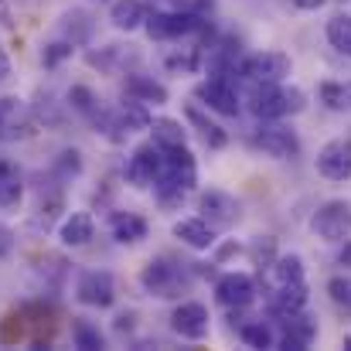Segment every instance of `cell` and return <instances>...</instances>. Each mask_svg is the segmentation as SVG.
<instances>
[{
    "instance_id": "obj_1",
    "label": "cell",
    "mask_w": 351,
    "mask_h": 351,
    "mask_svg": "<svg viewBox=\"0 0 351 351\" xmlns=\"http://www.w3.org/2000/svg\"><path fill=\"white\" fill-rule=\"evenodd\" d=\"M198 184V164H195V154L188 150V143L181 147H167L164 150V164H160V174L154 181V191H157V202L164 208H178L191 188Z\"/></svg>"
},
{
    "instance_id": "obj_2",
    "label": "cell",
    "mask_w": 351,
    "mask_h": 351,
    "mask_svg": "<svg viewBox=\"0 0 351 351\" xmlns=\"http://www.w3.org/2000/svg\"><path fill=\"white\" fill-rule=\"evenodd\" d=\"M307 106V93L297 89V86H283V82H273V86H249V110L256 119H287L304 113Z\"/></svg>"
},
{
    "instance_id": "obj_3",
    "label": "cell",
    "mask_w": 351,
    "mask_h": 351,
    "mask_svg": "<svg viewBox=\"0 0 351 351\" xmlns=\"http://www.w3.org/2000/svg\"><path fill=\"white\" fill-rule=\"evenodd\" d=\"M140 283H143V290H147L150 297L174 300V297H181V293L191 287V273H188L184 263H174V259H167V256H157V259H150V263L143 266Z\"/></svg>"
},
{
    "instance_id": "obj_4",
    "label": "cell",
    "mask_w": 351,
    "mask_h": 351,
    "mask_svg": "<svg viewBox=\"0 0 351 351\" xmlns=\"http://www.w3.org/2000/svg\"><path fill=\"white\" fill-rule=\"evenodd\" d=\"M293 72V62L290 55L283 51H256L249 58L239 62L235 75L245 82V86H273V82H287Z\"/></svg>"
},
{
    "instance_id": "obj_5",
    "label": "cell",
    "mask_w": 351,
    "mask_h": 351,
    "mask_svg": "<svg viewBox=\"0 0 351 351\" xmlns=\"http://www.w3.org/2000/svg\"><path fill=\"white\" fill-rule=\"evenodd\" d=\"M252 147L263 150L273 160H290V157L300 154V136L276 119H259V126L252 133Z\"/></svg>"
},
{
    "instance_id": "obj_6",
    "label": "cell",
    "mask_w": 351,
    "mask_h": 351,
    "mask_svg": "<svg viewBox=\"0 0 351 351\" xmlns=\"http://www.w3.org/2000/svg\"><path fill=\"white\" fill-rule=\"evenodd\" d=\"M311 232L324 242H345L351 239V202L331 198L311 215Z\"/></svg>"
},
{
    "instance_id": "obj_7",
    "label": "cell",
    "mask_w": 351,
    "mask_h": 351,
    "mask_svg": "<svg viewBox=\"0 0 351 351\" xmlns=\"http://www.w3.org/2000/svg\"><path fill=\"white\" fill-rule=\"evenodd\" d=\"M202 27V17L191 10H154L143 17V31L150 41H174Z\"/></svg>"
},
{
    "instance_id": "obj_8",
    "label": "cell",
    "mask_w": 351,
    "mask_h": 351,
    "mask_svg": "<svg viewBox=\"0 0 351 351\" xmlns=\"http://www.w3.org/2000/svg\"><path fill=\"white\" fill-rule=\"evenodd\" d=\"M198 212H202V219H205L215 232H219V229H232L235 222H239V215H242L239 202H235L229 191H219V188L202 191V198H198Z\"/></svg>"
},
{
    "instance_id": "obj_9",
    "label": "cell",
    "mask_w": 351,
    "mask_h": 351,
    "mask_svg": "<svg viewBox=\"0 0 351 351\" xmlns=\"http://www.w3.org/2000/svg\"><path fill=\"white\" fill-rule=\"evenodd\" d=\"M160 164H164V150L157 143H140L130 154V160H126V171H123L126 174V184L150 188L157 181V174H160Z\"/></svg>"
},
{
    "instance_id": "obj_10",
    "label": "cell",
    "mask_w": 351,
    "mask_h": 351,
    "mask_svg": "<svg viewBox=\"0 0 351 351\" xmlns=\"http://www.w3.org/2000/svg\"><path fill=\"white\" fill-rule=\"evenodd\" d=\"M75 297H79V304H86V307L106 311V307H113V300H117V283H113V276H110L106 269H86V273L79 276V283H75Z\"/></svg>"
},
{
    "instance_id": "obj_11",
    "label": "cell",
    "mask_w": 351,
    "mask_h": 351,
    "mask_svg": "<svg viewBox=\"0 0 351 351\" xmlns=\"http://www.w3.org/2000/svg\"><path fill=\"white\" fill-rule=\"evenodd\" d=\"M171 328H174L181 338H188V341H205L208 331H212L208 307L198 304V300H184V304H178L174 314H171Z\"/></svg>"
},
{
    "instance_id": "obj_12",
    "label": "cell",
    "mask_w": 351,
    "mask_h": 351,
    "mask_svg": "<svg viewBox=\"0 0 351 351\" xmlns=\"http://www.w3.org/2000/svg\"><path fill=\"white\" fill-rule=\"evenodd\" d=\"M317 174L328 178V181H348L351 178V136H338V140H328L321 150H317Z\"/></svg>"
},
{
    "instance_id": "obj_13",
    "label": "cell",
    "mask_w": 351,
    "mask_h": 351,
    "mask_svg": "<svg viewBox=\"0 0 351 351\" xmlns=\"http://www.w3.org/2000/svg\"><path fill=\"white\" fill-rule=\"evenodd\" d=\"M195 96L208 106V110H215L219 117H239V89H235L232 79H219V75H212V79H205L198 89H195Z\"/></svg>"
},
{
    "instance_id": "obj_14",
    "label": "cell",
    "mask_w": 351,
    "mask_h": 351,
    "mask_svg": "<svg viewBox=\"0 0 351 351\" xmlns=\"http://www.w3.org/2000/svg\"><path fill=\"white\" fill-rule=\"evenodd\" d=\"M256 280L249 276V273H226V276H219V283H215V297H219V304H226V307H232V311H242V307H249L252 300H256Z\"/></svg>"
},
{
    "instance_id": "obj_15",
    "label": "cell",
    "mask_w": 351,
    "mask_h": 351,
    "mask_svg": "<svg viewBox=\"0 0 351 351\" xmlns=\"http://www.w3.org/2000/svg\"><path fill=\"white\" fill-rule=\"evenodd\" d=\"M280 321H283V335L276 338L280 348L304 351L314 345V338H317V321H314V317H307L304 311H297V314H287V317H280Z\"/></svg>"
},
{
    "instance_id": "obj_16",
    "label": "cell",
    "mask_w": 351,
    "mask_h": 351,
    "mask_svg": "<svg viewBox=\"0 0 351 351\" xmlns=\"http://www.w3.org/2000/svg\"><path fill=\"white\" fill-rule=\"evenodd\" d=\"M259 273H263V287H266V293H269V290H280V287H287V283H300V280H304V259H300L297 252H290V256H273Z\"/></svg>"
},
{
    "instance_id": "obj_17",
    "label": "cell",
    "mask_w": 351,
    "mask_h": 351,
    "mask_svg": "<svg viewBox=\"0 0 351 351\" xmlns=\"http://www.w3.org/2000/svg\"><path fill=\"white\" fill-rule=\"evenodd\" d=\"M34 133V117L21 106V99H0V136L3 140H24Z\"/></svg>"
},
{
    "instance_id": "obj_18",
    "label": "cell",
    "mask_w": 351,
    "mask_h": 351,
    "mask_svg": "<svg viewBox=\"0 0 351 351\" xmlns=\"http://www.w3.org/2000/svg\"><path fill=\"white\" fill-rule=\"evenodd\" d=\"M174 239H181L195 252H208L215 245V229L202 215L198 219H181V222H174Z\"/></svg>"
},
{
    "instance_id": "obj_19",
    "label": "cell",
    "mask_w": 351,
    "mask_h": 351,
    "mask_svg": "<svg viewBox=\"0 0 351 351\" xmlns=\"http://www.w3.org/2000/svg\"><path fill=\"white\" fill-rule=\"evenodd\" d=\"M307 307V280L300 283H287L280 290H269V311L276 317H287V314H297Z\"/></svg>"
},
{
    "instance_id": "obj_20",
    "label": "cell",
    "mask_w": 351,
    "mask_h": 351,
    "mask_svg": "<svg viewBox=\"0 0 351 351\" xmlns=\"http://www.w3.org/2000/svg\"><path fill=\"white\" fill-rule=\"evenodd\" d=\"M96 235V222H93V215L89 212H72L62 226H58V239L65 242V245H86L89 239Z\"/></svg>"
},
{
    "instance_id": "obj_21",
    "label": "cell",
    "mask_w": 351,
    "mask_h": 351,
    "mask_svg": "<svg viewBox=\"0 0 351 351\" xmlns=\"http://www.w3.org/2000/svg\"><path fill=\"white\" fill-rule=\"evenodd\" d=\"M126 93H130L133 99H140L143 106H147V103H154V106H164V103H167V86H160V82L150 79V75L130 72V75H126Z\"/></svg>"
},
{
    "instance_id": "obj_22",
    "label": "cell",
    "mask_w": 351,
    "mask_h": 351,
    "mask_svg": "<svg viewBox=\"0 0 351 351\" xmlns=\"http://www.w3.org/2000/svg\"><path fill=\"white\" fill-rule=\"evenodd\" d=\"M62 31H65V41H72V45H89V41H93V31H96V21H93L86 10L72 7V10L62 14Z\"/></svg>"
},
{
    "instance_id": "obj_23",
    "label": "cell",
    "mask_w": 351,
    "mask_h": 351,
    "mask_svg": "<svg viewBox=\"0 0 351 351\" xmlns=\"http://www.w3.org/2000/svg\"><path fill=\"white\" fill-rule=\"evenodd\" d=\"M143 17H147L143 0H113V7H110V21H113L117 31H136V27H143Z\"/></svg>"
},
{
    "instance_id": "obj_24",
    "label": "cell",
    "mask_w": 351,
    "mask_h": 351,
    "mask_svg": "<svg viewBox=\"0 0 351 351\" xmlns=\"http://www.w3.org/2000/svg\"><path fill=\"white\" fill-rule=\"evenodd\" d=\"M188 123H191V126H195V130L202 133V140H205V143H208L212 150H222V147L229 143V133H226V130H222V126H219L215 119L205 117V113H202L198 106H188Z\"/></svg>"
},
{
    "instance_id": "obj_25",
    "label": "cell",
    "mask_w": 351,
    "mask_h": 351,
    "mask_svg": "<svg viewBox=\"0 0 351 351\" xmlns=\"http://www.w3.org/2000/svg\"><path fill=\"white\" fill-rule=\"evenodd\" d=\"M21 198H24L21 171H17L10 160H0V205H3V208H14Z\"/></svg>"
},
{
    "instance_id": "obj_26",
    "label": "cell",
    "mask_w": 351,
    "mask_h": 351,
    "mask_svg": "<svg viewBox=\"0 0 351 351\" xmlns=\"http://www.w3.org/2000/svg\"><path fill=\"white\" fill-rule=\"evenodd\" d=\"M113 239L119 245H133V242L147 239V222L133 212H119V215H113Z\"/></svg>"
},
{
    "instance_id": "obj_27",
    "label": "cell",
    "mask_w": 351,
    "mask_h": 351,
    "mask_svg": "<svg viewBox=\"0 0 351 351\" xmlns=\"http://www.w3.org/2000/svg\"><path fill=\"white\" fill-rule=\"evenodd\" d=\"M150 130H154V143L160 147V150H167V147H181V143H188V130L178 123V119H154L150 123Z\"/></svg>"
},
{
    "instance_id": "obj_28",
    "label": "cell",
    "mask_w": 351,
    "mask_h": 351,
    "mask_svg": "<svg viewBox=\"0 0 351 351\" xmlns=\"http://www.w3.org/2000/svg\"><path fill=\"white\" fill-rule=\"evenodd\" d=\"M317 96L331 113H351V82H321Z\"/></svg>"
},
{
    "instance_id": "obj_29",
    "label": "cell",
    "mask_w": 351,
    "mask_h": 351,
    "mask_svg": "<svg viewBox=\"0 0 351 351\" xmlns=\"http://www.w3.org/2000/svg\"><path fill=\"white\" fill-rule=\"evenodd\" d=\"M328 41H331L335 51L351 58V14H335L328 21Z\"/></svg>"
},
{
    "instance_id": "obj_30",
    "label": "cell",
    "mask_w": 351,
    "mask_h": 351,
    "mask_svg": "<svg viewBox=\"0 0 351 351\" xmlns=\"http://www.w3.org/2000/svg\"><path fill=\"white\" fill-rule=\"evenodd\" d=\"M239 335L249 348H276V335L266 321H249V324L239 328Z\"/></svg>"
},
{
    "instance_id": "obj_31",
    "label": "cell",
    "mask_w": 351,
    "mask_h": 351,
    "mask_svg": "<svg viewBox=\"0 0 351 351\" xmlns=\"http://www.w3.org/2000/svg\"><path fill=\"white\" fill-rule=\"evenodd\" d=\"M126 62H136V51H126V55H123V45H110V48L89 55V65H96V69H103V72H113L117 65H126Z\"/></svg>"
},
{
    "instance_id": "obj_32",
    "label": "cell",
    "mask_w": 351,
    "mask_h": 351,
    "mask_svg": "<svg viewBox=\"0 0 351 351\" xmlns=\"http://www.w3.org/2000/svg\"><path fill=\"white\" fill-rule=\"evenodd\" d=\"M72 341H75V348H82V351L106 348V341H103L99 328H93V324H86V321H75V324H72Z\"/></svg>"
},
{
    "instance_id": "obj_33",
    "label": "cell",
    "mask_w": 351,
    "mask_h": 351,
    "mask_svg": "<svg viewBox=\"0 0 351 351\" xmlns=\"http://www.w3.org/2000/svg\"><path fill=\"white\" fill-rule=\"evenodd\" d=\"M328 297H331V304H335L345 317H351V280L348 276H331V280H328Z\"/></svg>"
},
{
    "instance_id": "obj_34",
    "label": "cell",
    "mask_w": 351,
    "mask_h": 351,
    "mask_svg": "<svg viewBox=\"0 0 351 351\" xmlns=\"http://www.w3.org/2000/svg\"><path fill=\"white\" fill-rule=\"evenodd\" d=\"M69 103H72V110H79V113H96V96H93V89H86V86H72L69 89Z\"/></svg>"
},
{
    "instance_id": "obj_35",
    "label": "cell",
    "mask_w": 351,
    "mask_h": 351,
    "mask_svg": "<svg viewBox=\"0 0 351 351\" xmlns=\"http://www.w3.org/2000/svg\"><path fill=\"white\" fill-rule=\"evenodd\" d=\"M72 48H75L72 41H55V45H48V48H45L41 62H45V65H58V62H65V58L72 55Z\"/></svg>"
},
{
    "instance_id": "obj_36",
    "label": "cell",
    "mask_w": 351,
    "mask_h": 351,
    "mask_svg": "<svg viewBox=\"0 0 351 351\" xmlns=\"http://www.w3.org/2000/svg\"><path fill=\"white\" fill-rule=\"evenodd\" d=\"M273 256H276V242H273L269 235H263V239H259V242L252 245V259H256V266L263 269V266H266V263H269Z\"/></svg>"
},
{
    "instance_id": "obj_37",
    "label": "cell",
    "mask_w": 351,
    "mask_h": 351,
    "mask_svg": "<svg viewBox=\"0 0 351 351\" xmlns=\"http://www.w3.org/2000/svg\"><path fill=\"white\" fill-rule=\"evenodd\" d=\"M14 252V229L0 222V259H7Z\"/></svg>"
},
{
    "instance_id": "obj_38",
    "label": "cell",
    "mask_w": 351,
    "mask_h": 351,
    "mask_svg": "<svg viewBox=\"0 0 351 351\" xmlns=\"http://www.w3.org/2000/svg\"><path fill=\"white\" fill-rule=\"evenodd\" d=\"M62 171H65V174H79V171H82V160H79L75 150H65V154H62Z\"/></svg>"
},
{
    "instance_id": "obj_39",
    "label": "cell",
    "mask_w": 351,
    "mask_h": 351,
    "mask_svg": "<svg viewBox=\"0 0 351 351\" xmlns=\"http://www.w3.org/2000/svg\"><path fill=\"white\" fill-rule=\"evenodd\" d=\"M24 335V324H21V317H7V324H3V341H17Z\"/></svg>"
},
{
    "instance_id": "obj_40",
    "label": "cell",
    "mask_w": 351,
    "mask_h": 351,
    "mask_svg": "<svg viewBox=\"0 0 351 351\" xmlns=\"http://www.w3.org/2000/svg\"><path fill=\"white\" fill-rule=\"evenodd\" d=\"M10 79V58H7V51L0 48V82H7Z\"/></svg>"
},
{
    "instance_id": "obj_41",
    "label": "cell",
    "mask_w": 351,
    "mask_h": 351,
    "mask_svg": "<svg viewBox=\"0 0 351 351\" xmlns=\"http://www.w3.org/2000/svg\"><path fill=\"white\" fill-rule=\"evenodd\" d=\"M293 3H297L300 10H321V7H324L328 0H293Z\"/></svg>"
},
{
    "instance_id": "obj_42",
    "label": "cell",
    "mask_w": 351,
    "mask_h": 351,
    "mask_svg": "<svg viewBox=\"0 0 351 351\" xmlns=\"http://www.w3.org/2000/svg\"><path fill=\"white\" fill-rule=\"evenodd\" d=\"M345 242H348V239H345ZM338 259H341L345 266H351V242H348V249H341V256H338Z\"/></svg>"
},
{
    "instance_id": "obj_43",
    "label": "cell",
    "mask_w": 351,
    "mask_h": 351,
    "mask_svg": "<svg viewBox=\"0 0 351 351\" xmlns=\"http://www.w3.org/2000/svg\"><path fill=\"white\" fill-rule=\"evenodd\" d=\"M0 21H7V3L0 0Z\"/></svg>"
},
{
    "instance_id": "obj_44",
    "label": "cell",
    "mask_w": 351,
    "mask_h": 351,
    "mask_svg": "<svg viewBox=\"0 0 351 351\" xmlns=\"http://www.w3.org/2000/svg\"><path fill=\"white\" fill-rule=\"evenodd\" d=\"M345 348H348V351H351V338H345Z\"/></svg>"
}]
</instances>
